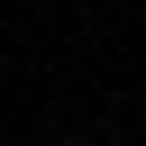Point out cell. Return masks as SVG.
Segmentation results:
<instances>
[{"label": "cell", "instance_id": "6da1fadb", "mask_svg": "<svg viewBox=\"0 0 146 146\" xmlns=\"http://www.w3.org/2000/svg\"><path fill=\"white\" fill-rule=\"evenodd\" d=\"M64 146H82V137H64Z\"/></svg>", "mask_w": 146, "mask_h": 146}]
</instances>
